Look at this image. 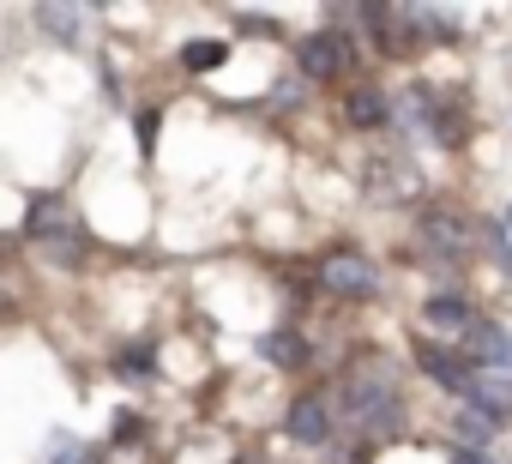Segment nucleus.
<instances>
[{"mask_svg": "<svg viewBox=\"0 0 512 464\" xmlns=\"http://www.w3.org/2000/svg\"><path fill=\"white\" fill-rule=\"evenodd\" d=\"M344 410H350L356 422H368V428L398 422V398H392L386 374H350V380H344Z\"/></svg>", "mask_w": 512, "mask_h": 464, "instance_id": "f257e3e1", "label": "nucleus"}, {"mask_svg": "<svg viewBox=\"0 0 512 464\" xmlns=\"http://www.w3.org/2000/svg\"><path fill=\"white\" fill-rule=\"evenodd\" d=\"M422 320H428L434 332H446V338H458V344H464V332L476 326V308H470L464 296H428Z\"/></svg>", "mask_w": 512, "mask_h": 464, "instance_id": "39448f33", "label": "nucleus"}, {"mask_svg": "<svg viewBox=\"0 0 512 464\" xmlns=\"http://www.w3.org/2000/svg\"><path fill=\"white\" fill-rule=\"evenodd\" d=\"M284 422H290V440H296V446H326V440H332V410H326V398H314V392L296 398Z\"/></svg>", "mask_w": 512, "mask_h": 464, "instance_id": "20e7f679", "label": "nucleus"}, {"mask_svg": "<svg viewBox=\"0 0 512 464\" xmlns=\"http://www.w3.org/2000/svg\"><path fill=\"white\" fill-rule=\"evenodd\" d=\"M320 284H326L332 296H374V290H380V272H374V260H368V254L338 248V254H326V260H320Z\"/></svg>", "mask_w": 512, "mask_h": 464, "instance_id": "f03ea898", "label": "nucleus"}, {"mask_svg": "<svg viewBox=\"0 0 512 464\" xmlns=\"http://www.w3.org/2000/svg\"><path fill=\"white\" fill-rule=\"evenodd\" d=\"M0 314H7V296H0Z\"/></svg>", "mask_w": 512, "mask_h": 464, "instance_id": "4468645a", "label": "nucleus"}, {"mask_svg": "<svg viewBox=\"0 0 512 464\" xmlns=\"http://www.w3.org/2000/svg\"><path fill=\"white\" fill-rule=\"evenodd\" d=\"M350 121H356V127H380V121H386V97H380L374 85L350 91Z\"/></svg>", "mask_w": 512, "mask_h": 464, "instance_id": "9b49d317", "label": "nucleus"}, {"mask_svg": "<svg viewBox=\"0 0 512 464\" xmlns=\"http://www.w3.org/2000/svg\"><path fill=\"white\" fill-rule=\"evenodd\" d=\"M464 344H470V356H476V362H488V368H512V338H506L500 326L476 320V326L464 332Z\"/></svg>", "mask_w": 512, "mask_h": 464, "instance_id": "0eeeda50", "label": "nucleus"}, {"mask_svg": "<svg viewBox=\"0 0 512 464\" xmlns=\"http://www.w3.org/2000/svg\"><path fill=\"white\" fill-rule=\"evenodd\" d=\"M302 73H308V79H344V73H350V43L332 37V31L308 37V43H302Z\"/></svg>", "mask_w": 512, "mask_h": 464, "instance_id": "7ed1b4c3", "label": "nucleus"}, {"mask_svg": "<svg viewBox=\"0 0 512 464\" xmlns=\"http://www.w3.org/2000/svg\"><path fill=\"white\" fill-rule=\"evenodd\" d=\"M488 434H494V428H488L482 410H458V440H464V446H488Z\"/></svg>", "mask_w": 512, "mask_h": 464, "instance_id": "ddd939ff", "label": "nucleus"}, {"mask_svg": "<svg viewBox=\"0 0 512 464\" xmlns=\"http://www.w3.org/2000/svg\"><path fill=\"white\" fill-rule=\"evenodd\" d=\"M416 362H422V368H428L446 392H470V368H464V362H452L440 344H416Z\"/></svg>", "mask_w": 512, "mask_h": 464, "instance_id": "6e6552de", "label": "nucleus"}, {"mask_svg": "<svg viewBox=\"0 0 512 464\" xmlns=\"http://www.w3.org/2000/svg\"><path fill=\"white\" fill-rule=\"evenodd\" d=\"M223 55H229V43H217V37H199V43H193V49H187L181 61H187L193 73H211V67L223 61Z\"/></svg>", "mask_w": 512, "mask_h": 464, "instance_id": "f8f14e48", "label": "nucleus"}, {"mask_svg": "<svg viewBox=\"0 0 512 464\" xmlns=\"http://www.w3.org/2000/svg\"><path fill=\"white\" fill-rule=\"evenodd\" d=\"M464 398H470V410H482L488 422H494V416H512V380H506V374H470V392H464Z\"/></svg>", "mask_w": 512, "mask_h": 464, "instance_id": "423d86ee", "label": "nucleus"}, {"mask_svg": "<svg viewBox=\"0 0 512 464\" xmlns=\"http://www.w3.org/2000/svg\"><path fill=\"white\" fill-rule=\"evenodd\" d=\"M428 254L434 260H458L464 254V236H458L452 217H428Z\"/></svg>", "mask_w": 512, "mask_h": 464, "instance_id": "9d476101", "label": "nucleus"}, {"mask_svg": "<svg viewBox=\"0 0 512 464\" xmlns=\"http://www.w3.org/2000/svg\"><path fill=\"white\" fill-rule=\"evenodd\" d=\"M260 356H272L278 368H302V356H308V344H302V332H272V338H260Z\"/></svg>", "mask_w": 512, "mask_h": 464, "instance_id": "1a4fd4ad", "label": "nucleus"}]
</instances>
